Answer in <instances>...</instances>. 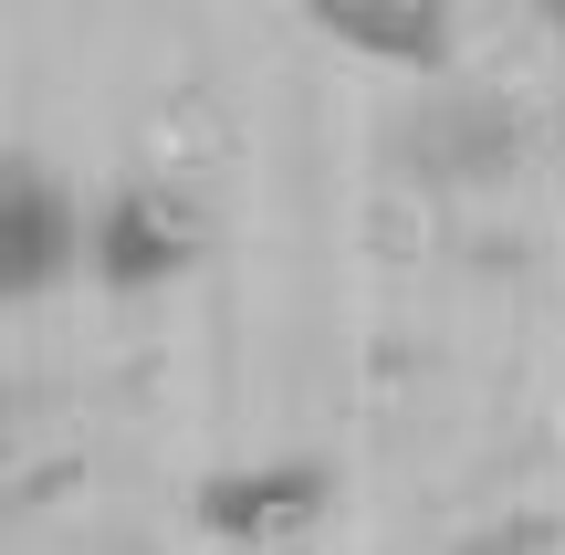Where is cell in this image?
I'll list each match as a JSON object with an SVG mask.
<instances>
[{
    "label": "cell",
    "mask_w": 565,
    "mask_h": 555,
    "mask_svg": "<svg viewBox=\"0 0 565 555\" xmlns=\"http://www.w3.org/2000/svg\"><path fill=\"white\" fill-rule=\"evenodd\" d=\"M200 252H210V210L189 200V189H168V179H137V189H116V200L95 210V273L116 293L179 284Z\"/></svg>",
    "instance_id": "1"
},
{
    "label": "cell",
    "mask_w": 565,
    "mask_h": 555,
    "mask_svg": "<svg viewBox=\"0 0 565 555\" xmlns=\"http://www.w3.org/2000/svg\"><path fill=\"white\" fill-rule=\"evenodd\" d=\"M74 252H95L74 189H63L42 158H11L0 168V293H11V305L53 293L63 273H74Z\"/></svg>",
    "instance_id": "2"
},
{
    "label": "cell",
    "mask_w": 565,
    "mask_h": 555,
    "mask_svg": "<svg viewBox=\"0 0 565 555\" xmlns=\"http://www.w3.org/2000/svg\"><path fill=\"white\" fill-rule=\"evenodd\" d=\"M461 555H545V524H503V535H482V545H461Z\"/></svg>",
    "instance_id": "5"
},
{
    "label": "cell",
    "mask_w": 565,
    "mask_h": 555,
    "mask_svg": "<svg viewBox=\"0 0 565 555\" xmlns=\"http://www.w3.org/2000/svg\"><path fill=\"white\" fill-rule=\"evenodd\" d=\"M315 32H335L345 53H377V63H408V74H440L461 42H450V11L440 0H315Z\"/></svg>",
    "instance_id": "4"
},
{
    "label": "cell",
    "mask_w": 565,
    "mask_h": 555,
    "mask_svg": "<svg viewBox=\"0 0 565 555\" xmlns=\"http://www.w3.org/2000/svg\"><path fill=\"white\" fill-rule=\"evenodd\" d=\"M324 503H335V482L315 472V461H252V472H221L200 482V535L221 545H303L324 524Z\"/></svg>",
    "instance_id": "3"
}]
</instances>
